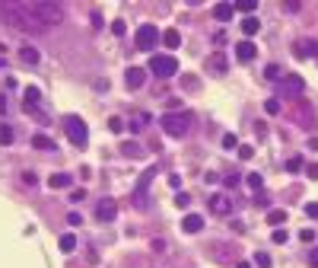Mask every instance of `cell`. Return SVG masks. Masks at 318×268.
Returning <instances> with one entry per match:
<instances>
[{"label":"cell","instance_id":"1","mask_svg":"<svg viewBox=\"0 0 318 268\" xmlns=\"http://www.w3.org/2000/svg\"><path fill=\"white\" fill-rule=\"evenodd\" d=\"M0 23L10 26V29L23 32V35H35V32H45V26L38 23L29 13L26 3H0Z\"/></svg>","mask_w":318,"mask_h":268},{"label":"cell","instance_id":"2","mask_svg":"<svg viewBox=\"0 0 318 268\" xmlns=\"http://www.w3.org/2000/svg\"><path fill=\"white\" fill-rule=\"evenodd\" d=\"M26 6H29V13L45 26V29H48V26H58L60 19H64V6L48 3V0H35V3H26Z\"/></svg>","mask_w":318,"mask_h":268},{"label":"cell","instance_id":"3","mask_svg":"<svg viewBox=\"0 0 318 268\" xmlns=\"http://www.w3.org/2000/svg\"><path fill=\"white\" fill-rule=\"evenodd\" d=\"M159 125L169 137H185L191 131V115L188 112H166V115H159Z\"/></svg>","mask_w":318,"mask_h":268},{"label":"cell","instance_id":"4","mask_svg":"<svg viewBox=\"0 0 318 268\" xmlns=\"http://www.w3.org/2000/svg\"><path fill=\"white\" fill-rule=\"evenodd\" d=\"M153 179H156V169H144V176H140L137 185H134L131 201H134L137 211H146V207H150V182H153Z\"/></svg>","mask_w":318,"mask_h":268},{"label":"cell","instance_id":"5","mask_svg":"<svg viewBox=\"0 0 318 268\" xmlns=\"http://www.w3.org/2000/svg\"><path fill=\"white\" fill-rule=\"evenodd\" d=\"M175 70H178V61H175L172 55H153V58H150V73H153L156 80L175 77Z\"/></svg>","mask_w":318,"mask_h":268},{"label":"cell","instance_id":"6","mask_svg":"<svg viewBox=\"0 0 318 268\" xmlns=\"http://www.w3.org/2000/svg\"><path fill=\"white\" fill-rule=\"evenodd\" d=\"M64 131H67V137H70L77 147H86V140H89V128H86V122L77 118V115L64 118Z\"/></svg>","mask_w":318,"mask_h":268},{"label":"cell","instance_id":"7","mask_svg":"<svg viewBox=\"0 0 318 268\" xmlns=\"http://www.w3.org/2000/svg\"><path fill=\"white\" fill-rule=\"evenodd\" d=\"M134 42H137V48L140 51H153V45L159 42V29L153 23H144L137 29V35H134Z\"/></svg>","mask_w":318,"mask_h":268},{"label":"cell","instance_id":"8","mask_svg":"<svg viewBox=\"0 0 318 268\" xmlns=\"http://www.w3.org/2000/svg\"><path fill=\"white\" fill-rule=\"evenodd\" d=\"M277 93H283V96H299V93H306V80L296 77V73H287V77L277 83Z\"/></svg>","mask_w":318,"mask_h":268},{"label":"cell","instance_id":"9","mask_svg":"<svg viewBox=\"0 0 318 268\" xmlns=\"http://www.w3.org/2000/svg\"><path fill=\"white\" fill-rule=\"evenodd\" d=\"M207 204H210V214H220V217L232 214V195H226V192H220V195H210V198H207Z\"/></svg>","mask_w":318,"mask_h":268},{"label":"cell","instance_id":"10","mask_svg":"<svg viewBox=\"0 0 318 268\" xmlns=\"http://www.w3.org/2000/svg\"><path fill=\"white\" fill-rule=\"evenodd\" d=\"M96 220H102V224H112V220H118V201L112 198H102L96 204Z\"/></svg>","mask_w":318,"mask_h":268},{"label":"cell","instance_id":"11","mask_svg":"<svg viewBox=\"0 0 318 268\" xmlns=\"http://www.w3.org/2000/svg\"><path fill=\"white\" fill-rule=\"evenodd\" d=\"M210 256L216 262H235L239 259V246H229V243H213L210 246Z\"/></svg>","mask_w":318,"mask_h":268},{"label":"cell","instance_id":"12","mask_svg":"<svg viewBox=\"0 0 318 268\" xmlns=\"http://www.w3.org/2000/svg\"><path fill=\"white\" fill-rule=\"evenodd\" d=\"M293 55L296 58H318V42L315 38H299L293 45Z\"/></svg>","mask_w":318,"mask_h":268},{"label":"cell","instance_id":"13","mask_svg":"<svg viewBox=\"0 0 318 268\" xmlns=\"http://www.w3.org/2000/svg\"><path fill=\"white\" fill-rule=\"evenodd\" d=\"M144 80H146V70H144V67H127V70H124V83L131 86V90H140V86H144Z\"/></svg>","mask_w":318,"mask_h":268},{"label":"cell","instance_id":"14","mask_svg":"<svg viewBox=\"0 0 318 268\" xmlns=\"http://www.w3.org/2000/svg\"><path fill=\"white\" fill-rule=\"evenodd\" d=\"M235 58H239V61H255V58H258V45L255 42H235Z\"/></svg>","mask_w":318,"mask_h":268},{"label":"cell","instance_id":"15","mask_svg":"<svg viewBox=\"0 0 318 268\" xmlns=\"http://www.w3.org/2000/svg\"><path fill=\"white\" fill-rule=\"evenodd\" d=\"M181 230H185V233H201V230H204V217H201V214H185Z\"/></svg>","mask_w":318,"mask_h":268},{"label":"cell","instance_id":"16","mask_svg":"<svg viewBox=\"0 0 318 268\" xmlns=\"http://www.w3.org/2000/svg\"><path fill=\"white\" fill-rule=\"evenodd\" d=\"M38 102H42V90H38V86H26L23 109H26V112H32V105H38Z\"/></svg>","mask_w":318,"mask_h":268},{"label":"cell","instance_id":"17","mask_svg":"<svg viewBox=\"0 0 318 268\" xmlns=\"http://www.w3.org/2000/svg\"><path fill=\"white\" fill-rule=\"evenodd\" d=\"M207 67H210L213 73H226V70H229V58L216 51V55H210V58H207Z\"/></svg>","mask_w":318,"mask_h":268},{"label":"cell","instance_id":"18","mask_svg":"<svg viewBox=\"0 0 318 268\" xmlns=\"http://www.w3.org/2000/svg\"><path fill=\"white\" fill-rule=\"evenodd\" d=\"M19 61L23 64H38L42 55H38V48H32V45H23V48H19Z\"/></svg>","mask_w":318,"mask_h":268},{"label":"cell","instance_id":"19","mask_svg":"<svg viewBox=\"0 0 318 268\" xmlns=\"http://www.w3.org/2000/svg\"><path fill=\"white\" fill-rule=\"evenodd\" d=\"M239 29H242V35H255V32L261 29V19H258V16H245V19L239 23Z\"/></svg>","mask_w":318,"mask_h":268},{"label":"cell","instance_id":"20","mask_svg":"<svg viewBox=\"0 0 318 268\" xmlns=\"http://www.w3.org/2000/svg\"><path fill=\"white\" fill-rule=\"evenodd\" d=\"M162 45H166V48H178L181 45V32L178 29H166L162 32Z\"/></svg>","mask_w":318,"mask_h":268},{"label":"cell","instance_id":"21","mask_svg":"<svg viewBox=\"0 0 318 268\" xmlns=\"http://www.w3.org/2000/svg\"><path fill=\"white\" fill-rule=\"evenodd\" d=\"M232 13H235L232 3H216V6H213V16L220 19V23H229V19H232Z\"/></svg>","mask_w":318,"mask_h":268},{"label":"cell","instance_id":"22","mask_svg":"<svg viewBox=\"0 0 318 268\" xmlns=\"http://www.w3.org/2000/svg\"><path fill=\"white\" fill-rule=\"evenodd\" d=\"M264 77H267V80H274V83H280V80L287 77V73H283V67H280V64H267V67H264Z\"/></svg>","mask_w":318,"mask_h":268},{"label":"cell","instance_id":"23","mask_svg":"<svg viewBox=\"0 0 318 268\" xmlns=\"http://www.w3.org/2000/svg\"><path fill=\"white\" fill-rule=\"evenodd\" d=\"M73 249H77V236H73V233H64V236H60V252L70 256Z\"/></svg>","mask_w":318,"mask_h":268},{"label":"cell","instance_id":"24","mask_svg":"<svg viewBox=\"0 0 318 268\" xmlns=\"http://www.w3.org/2000/svg\"><path fill=\"white\" fill-rule=\"evenodd\" d=\"M48 185L51 189H67V185H70V176H67V172H54L48 179Z\"/></svg>","mask_w":318,"mask_h":268},{"label":"cell","instance_id":"25","mask_svg":"<svg viewBox=\"0 0 318 268\" xmlns=\"http://www.w3.org/2000/svg\"><path fill=\"white\" fill-rule=\"evenodd\" d=\"M267 224L270 227H283V224H287V211H270L267 214Z\"/></svg>","mask_w":318,"mask_h":268},{"label":"cell","instance_id":"26","mask_svg":"<svg viewBox=\"0 0 318 268\" xmlns=\"http://www.w3.org/2000/svg\"><path fill=\"white\" fill-rule=\"evenodd\" d=\"M13 137H16V134H13L10 125H0V144H3V147H10V144H13Z\"/></svg>","mask_w":318,"mask_h":268},{"label":"cell","instance_id":"27","mask_svg":"<svg viewBox=\"0 0 318 268\" xmlns=\"http://www.w3.org/2000/svg\"><path fill=\"white\" fill-rule=\"evenodd\" d=\"M232 10H239V13H255V10H258V3H255V0H239V3H232Z\"/></svg>","mask_w":318,"mask_h":268},{"label":"cell","instance_id":"28","mask_svg":"<svg viewBox=\"0 0 318 268\" xmlns=\"http://www.w3.org/2000/svg\"><path fill=\"white\" fill-rule=\"evenodd\" d=\"M146 125H150V115H146V112H140V115L131 122V131H144Z\"/></svg>","mask_w":318,"mask_h":268},{"label":"cell","instance_id":"29","mask_svg":"<svg viewBox=\"0 0 318 268\" xmlns=\"http://www.w3.org/2000/svg\"><path fill=\"white\" fill-rule=\"evenodd\" d=\"M121 153H124V157H144V147H137V144H121Z\"/></svg>","mask_w":318,"mask_h":268},{"label":"cell","instance_id":"30","mask_svg":"<svg viewBox=\"0 0 318 268\" xmlns=\"http://www.w3.org/2000/svg\"><path fill=\"white\" fill-rule=\"evenodd\" d=\"M248 189H255V192H261V185H264V179H261V172H248Z\"/></svg>","mask_w":318,"mask_h":268},{"label":"cell","instance_id":"31","mask_svg":"<svg viewBox=\"0 0 318 268\" xmlns=\"http://www.w3.org/2000/svg\"><path fill=\"white\" fill-rule=\"evenodd\" d=\"M255 265H258V268H270V265H274V259H270L267 252L258 249V252H255Z\"/></svg>","mask_w":318,"mask_h":268},{"label":"cell","instance_id":"32","mask_svg":"<svg viewBox=\"0 0 318 268\" xmlns=\"http://www.w3.org/2000/svg\"><path fill=\"white\" fill-rule=\"evenodd\" d=\"M32 147H38V150H51V140L48 137H45V134H35V137H32Z\"/></svg>","mask_w":318,"mask_h":268},{"label":"cell","instance_id":"33","mask_svg":"<svg viewBox=\"0 0 318 268\" xmlns=\"http://www.w3.org/2000/svg\"><path fill=\"white\" fill-rule=\"evenodd\" d=\"M264 112H267V115H277V112H280V99H267V102H264Z\"/></svg>","mask_w":318,"mask_h":268},{"label":"cell","instance_id":"34","mask_svg":"<svg viewBox=\"0 0 318 268\" xmlns=\"http://www.w3.org/2000/svg\"><path fill=\"white\" fill-rule=\"evenodd\" d=\"M270 239H274L277 246H283V243H287V239H289V233H287V230H280V227H277V230H274V236H270Z\"/></svg>","mask_w":318,"mask_h":268},{"label":"cell","instance_id":"35","mask_svg":"<svg viewBox=\"0 0 318 268\" xmlns=\"http://www.w3.org/2000/svg\"><path fill=\"white\" fill-rule=\"evenodd\" d=\"M299 166H302V157H289L287 160V172H299Z\"/></svg>","mask_w":318,"mask_h":268},{"label":"cell","instance_id":"36","mask_svg":"<svg viewBox=\"0 0 318 268\" xmlns=\"http://www.w3.org/2000/svg\"><path fill=\"white\" fill-rule=\"evenodd\" d=\"M112 32H115V35H124V32H127V26H124V19H115V23H112Z\"/></svg>","mask_w":318,"mask_h":268},{"label":"cell","instance_id":"37","mask_svg":"<svg viewBox=\"0 0 318 268\" xmlns=\"http://www.w3.org/2000/svg\"><path fill=\"white\" fill-rule=\"evenodd\" d=\"M108 131L121 134V131H124V122H121V118H108Z\"/></svg>","mask_w":318,"mask_h":268},{"label":"cell","instance_id":"38","mask_svg":"<svg viewBox=\"0 0 318 268\" xmlns=\"http://www.w3.org/2000/svg\"><path fill=\"white\" fill-rule=\"evenodd\" d=\"M235 144H239L235 134H223V147H226V150H235Z\"/></svg>","mask_w":318,"mask_h":268},{"label":"cell","instance_id":"39","mask_svg":"<svg viewBox=\"0 0 318 268\" xmlns=\"http://www.w3.org/2000/svg\"><path fill=\"white\" fill-rule=\"evenodd\" d=\"M150 249H153V252H159V256H162V252H166V239H159V236H156V239H153V243H150Z\"/></svg>","mask_w":318,"mask_h":268},{"label":"cell","instance_id":"40","mask_svg":"<svg viewBox=\"0 0 318 268\" xmlns=\"http://www.w3.org/2000/svg\"><path fill=\"white\" fill-rule=\"evenodd\" d=\"M299 239H302V243H315V230H299Z\"/></svg>","mask_w":318,"mask_h":268},{"label":"cell","instance_id":"41","mask_svg":"<svg viewBox=\"0 0 318 268\" xmlns=\"http://www.w3.org/2000/svg\"><path fill=\"white\" fill-rule=\"evenodd\" d=\"M255 204L258 207H270V198L264 195V192H258V195H255Z\"/></svg>","mask_w":318,"mask_h":268},{"label":"cell","instance_id":"42","mask_svg":"<svg viewBox=\"0 0 318 268\" xmlns=\"http://www.w3.org/2000/svg\"><path fill=\"white\" fill-rule=\"evenodd\" d=\"M175 204H178V207H188V204H191V195H185V192H181V195H175Z\"/></svg>","mask_w":318,"mask_h":268},{"label":"cell","instance_id":"43","mask_svg":"<svg viewBox=\"0 0 318 268\" xmlns=\"http://www.w3.org/2000/svg\"><path fill=\"white\" fill-rule=\"evenodd\" d=\"M67 224H70V227H80V224H83V217L73 211V214H67Z\"/></svg>","mask_w":318,"mask_h":268},{"label":"cell","instance_id":"44","mask_svg":"<svg viewBox=\"0 0 318 268\" xmlns=\"http://www.w3.org/2000/svg\"><path fill=\"white\" fill-rule=\"evenodd\" d=\"M283 10H287V13H299V10H302V3H296V0H289V3H283Z\"/></svg>","mask_w":318,"mask_h":268},{"label":"cell","instance_id":"45","mask_svg":"<svg viewBox=\"0 0 318 268\" xmlns=\"http://www.w3.org/2000/svg\"><path fill=\"white\" fill-rule=\"evenodd\" d=\"M252 157H255L252 147H239V160H252Z\"/></svg>","mask_w":318,"mask_h":268},{"label":"cell","instance_id":"46","mask_svg":"<svg viewBox=\"0 0 318 268\" xmlns=\"http://www.w3.org/2000/svg\"><path fill=\"white\" fill-rule=\"evenodd\" d=\"M23 182L26 185H38V176H35V172H23Z\"/></svg>","mask_w":318,"mask_h":268},{"label":"cell","instance_id":"47","mask_svg":"<svg viewBox=\"0 0 318 268\" xmlns=\"http://www.w3.org/2000/svg\"><path fill=\"white\" fill-rule=\"evenodd\" d=\"M83 198H86L83 189H73V192H70V201H73V204H77V201H83Z\"/></svg>","mask_w":318,"mask_h":268},{"label":"cell","instance_id":"48","mask_svg":"<svg viewBox=\"0 0 318 268\" xmlns=\"http://www.w3.org/2000/svg\"><path fill=\"white\" fill-rule=\"evenodd\" d=\"M306 176H309V179H318V163H309V166H306Z\"/></svg>","mask_w":318,"mask_h":268},{"label":"cell","instance_id":"49","mask_svg":"<svg viewBox=\"0 0 318 268\" xmlns=\"http://www.w3.org/2000/svg\"><path fill=\"white\" fill-rule=\"evenodd\" d=\"M306 214H309V217H318V204H315V201H309V204H306Z\"/></svg>","mask_w":318,"mask_h":268},{"label":"cell","instance_id":"50","mask_svg":"<svg viewBox=\"0 0 318 268\" xmlns=\"http://www.w3.org/2000/svg\"><path fill=\"white\" fill-rule=\"evenodd\" d=\"M92 26H96V29H102V26H105V19H102V13H92Z\"/></svg>","mask_w":318,"mask_h":268},{"label":"cell","instance_id":"51","mask_svg":"<svg viewBox=\"0 0 318 268\" xmlns=\"http://www.w3.org/2000/svg\"><path fill=\"white\" fill-rule=\"evenodd\" d=\"M239 185V176H226V189H235Z\"/></svg>","mask_w":318,"mask_h":268},{"label":"cell","instance_id":"52","mask_svg":"<svg viewBox=\"0 0 318 268\" xmlns=\"http://www.w3.org/2000/svg\"><path fill=\"white\" fill-rule=\"evenodd\" d=\"M309 262H312V268H318V246L312 249V256H309Z\"/></svg>","mask_w":318,"mask_h":268},{"label":"cell","instance_id":"53","mask_svg":"<svg viewBox=\"0 0 318 268\" xmlns=\"http://www.w3.org/2000/svg\"><path fill=\"white\" fill-rule=\"evenodd\" d=\"M6 112V96H0V115Z\"/></svg>","mask_w":318,"mask_h":268},{"label":"cell","instance_id":"54","mask_svg":"<svg viewBox=\"0 0 318 268\" xmlns=\"http://www.w3.org/2000/svg\"><path fill=\"white\" fill-rule=\"evenodd\" d=\"M235 268H252V262H235Z\"/></svg>","mask_w":318,"mask_h":268}]
</instances>
